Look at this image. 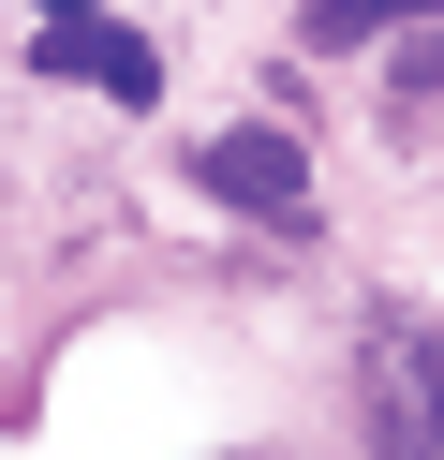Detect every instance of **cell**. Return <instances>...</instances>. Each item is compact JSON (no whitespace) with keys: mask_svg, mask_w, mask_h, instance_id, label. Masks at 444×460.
Masks as SVG:
<instances>
[{"mask_svg":"<svg viewBox=\"0 0 444 460\" xmlns=\"http://www.w3.org/2000/svg\"><path fill=\"white\" fill-rule=\"evenodd\" d=\"M370 460H444V327H400L370 357Z\"/></svg>","mask_w":444,"mask_h":460,"instance_id":"1","label":"cell"},{"mask_svg":"<svg viewBox=\"0 0 444 460\" xmlns=\"http://www.w3.org/2000/svg\"><path fill=\"white\" fill-rule=\"evenodd\" d=\"M30 60H45V75H74V90H104V104H163V45H148V31H118V15H74V0L30 31Z\"/></svg>","mask_w":444,"mask_h":460,"instance_id":"2","label":"cell"},{"mask_svg":"<svg viewBox=\"0 0 444 460\" xmlns=\"http://www.w3.org/2000/svg\"><path fill=\"white\" fill-rule=\"evenodd\" d=\"M207 193H222V208H266V223H296V208H311V164H296V134L237 119V134H207Z\"/></svg>","mask_w":444,"mask_h":460,"instance_id":"3","label":"cell"}]
</instances>
